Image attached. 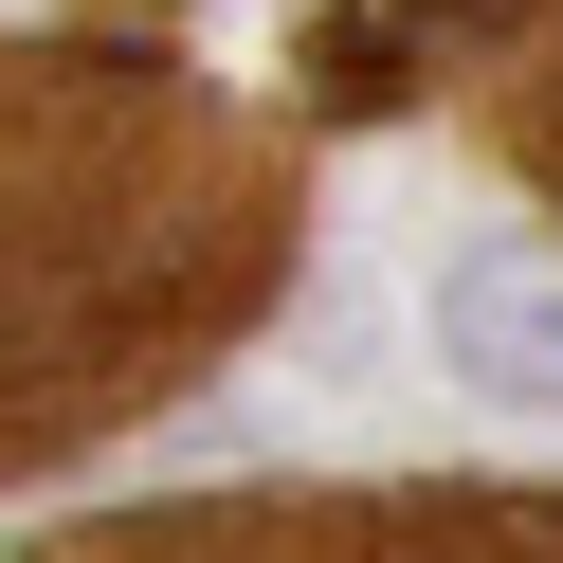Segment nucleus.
Masks as SVG:
<instances>
[{
  "label": "nucleus",
  "mask_w": 563,
  "mask_h": 563,
  "mask_svg": "<svg viewBox=\"0 0 563 563\" xmlns=\"http://www.w3.org/2000/svg\"><path fill=\"white\" fill-rule=\"evenodd\" d=\"M291 273V146L236 91L0 37V473L146 418Z\"/></svg>",
  "instance_id": "nucleus-1"
},
{
  "label": "nucleus",
  "mask_w": 563,
  "mask_h": 563,
  "mask_svg": "<svg viewBox=\"0 0 563 563\" xmlns=\"http://www.w3.org/2000/svg\"><path fill=\"white\" fill-rule=\"evenodd\" d=\"M37 563H563V509L527 490H219V509H128Z\"/></svg>",
  "instance_id": "nucleus-2"
},
{
  "label": "nucleus",
  "mask_w": 563,
  "mask_h": 563,
  "mask_svg": "<svg viewBox=\"0 0 563 563\" xmlns=\"http://www.w3.org/2000/svg\"><path fill=\"white\" fill-rule=\"evenodd\" d=\"M437 364L473 400H563V255L545 236H490L437 273Z\"/></svg>",
  "instance_id": "nucleus-3"
},
{
  "label": "nucleus",
  "mask_w": 563,
  "mask_h": 563,
  "mask_svg": "<svg viewBox=\"0 0 563 563\" xmlns=\"http://www.w3.org/2000/svg\"><path fill=\"white\" fill-rule=\"evenodd\" d=\"M509 146H527V164L563 183V19L527 37V74H509Z\"/></svg>",
  "instance_id": "nucleus-4"
}]
</instances>
